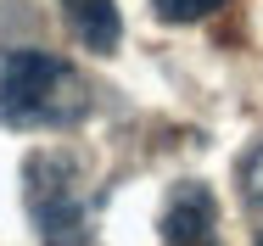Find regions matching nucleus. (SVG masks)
<instances>
[{
  "label": "nucleus",
  "instance_id": "f257e3e1",
  "mask_svg": "<svg viewBox=\"0 0 263 246\" xmlns=\"http://www.w3.org/2000/svg\"><path fill=\"white\" fill-rule=\"evenodd\" d=\"M90 118V84L51 50H0V123L6 129H67Z\"/></svg>",
  "mask_w": 263,
  "mask_h": 246
},
{
  "label": "nucleus",
  "instance_id": "f03ea898",
  "mask_svg": "<svg viewBox=\"0 0 263 246\" xmlns=\"http://www.w3.org/2000/svg\"><path fill=\"white\" fill-rule=\"evenodd\" d=\"M28 218L45 246H90V207H84V168L67 151H34L23 162Z\"/></svg>",
  "mask_w": 263,
  "mask_h": 246
},
{
  "label": "nucleus",
  "instance_id": "7ed1b4c3",
  "mask_svg": "<svg viewBox=\"0 0 263 246\" xmlns=\"http://www.w3.org/2000/svg\"><path fill=\"white\" fill-rule=\"evenodd\" d=\"M213 224H218V201H213L208 185H196V179H185V185H174V196L162 207V246H179V241H208Z\"/></svg>",
  "mask_w": 263,
  "mask_h": 246
},
{
  "label": "nucleus",
  "instance_id": "20e7f679",
  "mask_svg": "<svg viewBox=\"0 0 263 246\" xmlns=\"http://www.w3.org/2000/svg\"><path fill=\"white\" fill-rule=\"evenodd\" d=\"M56 6H62V17H67V28H73V40L90 50V56H112V50H118L123 17H118L112 0H56Z\"/></svg>",
  "mask_w": 263,
  "mask_h": 246
},
{
  "label": "nucleus",
  "instance_id": "39448f33",
  "mask_svg": "<svg viewBox=\"0 0 263 246\" xmlns=\"http://www.w3.org/2000/svg\"><path fill=\"white\" fill-rule=\"evenodd\" d=\"M235 179H241V196H247V207H258V213H263V140L247 151V157H241Z\"/></svg>",
  "mask_w": 263,
  "mask_h": 246
},
{
  "label": "nucleus",
  "instance_id": "423d86ee",
  "mask_svg": "<svg viewBox=\"0 0 263 246\" xmlns=\"http://www.w3.org/2000/svg\"><path fill=\"white\" fill-rule=\"evenodd\" d=\"M218 6H224V0H152V11H157L162 23H202Z\"/></svg>",
  "mask_w": 263,
  "mask_h": 246
},
{
  "label": "nucleus",
  "instance_id": "0eeeda50",
  "mask_svg": "<svg viewBox=\"0 0 263 246\" xmlns=\"http://www.w3.org/2000/svg\"><path fill=\"white\" fill-rule=\"evenodd\" d=\"M179 246H218V241H213V235H208V241H179Z\"/></svg>",
  "mask_w": 263,
  "mask_h": 246
},
{
  "label": "nucleus",
  "instance_id": "6e6552de",
  "mask_svg": "<svg viewBox=\"0 0 263 246\" xmlns=\"http://www.w3.org/2000/svg\"><path fill=\"white\" fill-rule=\"evenodd\" d=\"M258 246H263V235H258Z\"/></svg>",
  "mask_w": 263,
  "mask_h": 246
}]
</instances>
